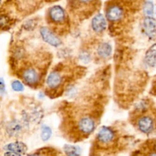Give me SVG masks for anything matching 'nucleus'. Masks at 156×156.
Wrapping results in <instances>:
<instances>
[{"instance_id":"obj_1","label":"nucleus","mask_w":156,"mask_h":156,"mask_svg":"<svg viewBox=\"0 0 156 156\" xmlns=\"http://www.w3.org/2000/svg\"><path fill=\"white\" fill-rule=\"evenodd\" d=\"M40 33L42 39L52 47H58L61 45L60 39L48 27H42L40 30Z\"/></svg>"},{"instance_id":"obj_2","label":"nucleus","mask_w":156,"mask_h":156,"mask_svg":"<svg viewBox=\"0 0 156 156\" xmlns=\"http://www.w3.org/2000/svg\"><path fill=\"white\" fill-rule=\"evenodd\" d=\"M124 12L122 7L117 5H113L110 6L106 12V17L108 21L112 22H117L123 18Z\"/></svg>"},{"instance_id":"obj_3","label":"nucleus","mask_w":156,"mask_h":156,"mask_svg":"<svg viewBox=\"0 0 156 156\" xmlns=\"http://www.w3.org/2000/svg\"><path fill=\"white\" fill-rule=\"evenodd\" d=\"M79 129L83 134H91L95 128V122L91 117H84L79 120Z\"/></svg>"},{"instance_id":"obj_4","label":"nucleus","mask_w":156,"mask_h":156,"mask_svg":"<svg viewBox=\"0 0 156 156\" xmlns=\"http://www.w3.org/2000/svg\"><path fill=\"white\" fill-rule=\"evenodd\" d=\"M25 123V120L23 122L18 120H12L6 126V132L10 136H17L23 131L24 125L26 124Z\"/></svg>"},{"instance_id":"obj_5","label":"nucleus","mask_w":156,"mask_h":156,"mask_svg":"<svg viewBox=\"0 0 156 156\" xmlns=\"http://www.w3.org/2000/svg\"><path fill=\"white\" fill-rule=\"evenodd\" d=\"M22 77L25 83L29 85H35L40 80V76L38 72L34 68H27L23 72Z\"/></svg>"},{"instance_id":"obj_6","label":"nucleus","mask_w":156,"mask_h":156,"mask_svg":"<svg viewBox=\"0 0 156 156\" xmlns=\"http://www.w3.org/2000/svg\"><path fill=\"white\" fill-rule=\"evenodd\" d=\"M114 137H115V134H114V130L108 126H102L97 135L98 141L105 144L112 142L114 140Z\"/></svg>"},{"instance_id":"obj_7","label":"nucleus","mask_w":156,"mask_h":156,"mask_svg":"<svg viewBox=\"0 0 156 156\" xmlns=\"http://www.w3.org/2000/svg\"><path fill=\"white\" fill-rule=\"evenodd\" d=\"M137 125L141 132L144 133H150L154 129L153 119L149 116H143L139 119Z\"/></svg>"},{"instance_id":"obj_8","label":"nucleus","mask_w":156,"mask_h":156,"mask_svg":"<svg viewBox=\"0 0 156 156\" xmlns=\"http://www.w3.org/2000/svg\"><path fill=\"white\" fill-rule=\"evenodd\" d=\"M143 29L150 39L156 38V21L152 17H146L143 21Z\"/></svg>"},{"instance_id":"obj_9","label":"nucleus","mask_w":156,"mask_h":156,"mask_svg":"<svg viewBox=\"0 0 156 156\" xmlns=\"http://www.w3.org/2000/svg\"><path fill=\"white\" fill-rule=\"evenodd\" d=\"M49 16L51 21L54 23H62L65 21V11L61 6L55 5L50 9Z\"/></svg>"},{"instance_id":"obj_10","label":"nucleus","mask_w":156,"mask_h":156,"mask_svg":"<svg viewBox=\"0 0 156 156\" xmlns=\"http://www.w3.org/2000/svg\"><path fill=\"white\" fill-rule=\"evenodd\" d=\"M91 27L96 33H101L107 28V21L102 14H98L91 21Z\"/></svg>"},{"instance_id":"obj_11","label":"nucleus","mask_w":156,"mask_h":156,"mask_svg":"<svg viewBox=\"0 0 156 156\" xmlns=\"http://www.w3.org/2000/svg\"><path fill=\"white\" fill-rule=\"evenodd\" d=\"M62 76L56 72H52L48 75L47 78V85L50 88H56L59 87L62 83Z\"/></svg>"},{"instance_id":"obj_12","label":"nucleus","mask_w":156,"mask_h":156,"mask_svg":"<svg viewBox=\"0 0 156 156\" xmlns=\"http://www.w3.org/2000/svg\"><path fill=\"white\" fill-rule=\"evenodd\" d=\"M4 149L10 152H17L19 154H25L27 151V146L22 142H14L9 143L4 147Z\"/></svg>"},{"instance_id":"obj_13","label":"nucleus","mask_w":156,"mask_h":156,"mask_svg":"<svg viewBox=\"0 0 156 156\" xmlns=\"http://www.w3.org/2000/svg\"><path fill=\"white\" fill-rule=\"evenodd\" d=\"M145 62L149 66L156 67V44L151 46L146 51Z\"/></svg>"},{"instance_id":"obj_14","label":"nucleus","mask_w":156,"mask_h":156,"mask_svg":"<svg viewBox=\"0 0 156 156\" xmlns=\"http://www.w3.org/2000/svg\"><path fill=\"white\" fill-rule=\"evenodd\" d=\"M97 52L101 58H108L112 53V47L109 43L103 42L98 47Z\"/></svg>"},{"instance_id":"obj_15","label":"nucleus","mask_w":156,"mask_h":156,"mask_svg":"<svg viewBox=\"0 0 156 156\" xmlns=\"http://www.w3.org/2000/svg\"><path fill=\"white\" fill-rule=\"evenodd\" d=\"M64 151L67 156H81L82 151L79 146L66 145L64 146Z\"/></svg>"},{"instance_id":"obj_16","label":"nucleus","mask_w":156,"mask_h":156,"mask_svg":"<svg viewBox=\"0 0 156 156\" xmlns=\"http://www.w3.org/2000/svg\"><path fill=\"white\" fill-rule=\"evenodd\" d=\"M52 136V129L51 128L47 125H43L41 126V138L44 142L50 140Z\"/></svg>"},{"instance_id":"obj_17","label":"nucleus","mask_w":156,"mask_h":156,"mask_svg":"<svg viewBox=\"0 0 156 156\" xmlns=\"http://www.w3.org/2000/svg\"><path fill=\"white\" fill-rule=\"evenodd\" d=\"M11 24V19L5 14L0 15V30H5L9 28Z\"/></svg>"},{"instance_id":"obj_18","label":"nucleus","mask_w":156,"mask_h":156,"mask_svg":"<svg viewBox=\"0 0 156 156\" xmlns=\"http://www.w3.org/2000/svg\"><path fill=\"white\" fill-rule=\"evenodd\" d=\"M143 12L147 17H152L154 14V5L152 2L147 1L145 3Z\"/></svg>"},{"instance_id":"obj_19","label":"nucleus","mask_w":156,"mask_h":156,"mask_svg":"<svg viewBox=\"0 0 156 156\" xmlns=\"http://www.w3.org/2000/svg\"><path fill=\"white\" fill-rule=\"evenodd\" d=\"M12 88L15 91H24V85L21 82H20L19 80H14L13 82H12Z\"/></svg>"},{"instance_id":"obj_20","label":"nucleus","mask_w":156,"mask_h":156,"mask_svg":"<svg viewBox=\"0 0 156 156\" xmlns=\"http://www.w3.org/2000/svg\"><path fill=\"white\" fill-rule=\"evenodd\" d=\"M79 59L83 62H88L90 61V59H91V56H90L89 53L88 52L82 51L79 54Z\"/></svg>"},{"instance_id":"obj_21","label":"nucleus","mask_w":156,"mask_h":156,"mask_svg":"<svg viewBox=\"0 0 156 156\" xmlns=\"http://www.w3.org/2000/svg\"><path fill=\"white\" fill-rule=\"evenodd\" d=\"M5 92V85L2 79H0V95H2Z\"/></svg>"},{"instance_id":"obj_22","label":"nucleus","mask_w":156,"mask_h":156,"mask_svg":"<svg viewBox=\"0 0 156 156\" xmlns=\"http://www.w3.org/2000/svg\"><path fill=\"white\" fill-rule=\"evenodd\" d=\"M4 156H21V155L19 153H17V152L7 151V152L4 154Z\"/></svg>"},{"instance_id":"obj_23","label":"nucleus","mask_w":156,"mask_h":156,"mask_svg":"<svg viewBox=\"0 0 156 156\" xmlns=\"http://www.w3.org/2000/svg\"><path fill=\"white\" fill-rule=\"evenodd\" d=\"M27 156H41V155H39V154L34 153V154H30V155H27Z\"/></svg>"},{"instance_id":"obj_24","label":"nucleus","mask_w":156,"mask_h":156,"mask_svg":"<svg viewBox=\"0 0 156 156\" xmlns=\"http://www.w3.org/2000/svg\"><path fill=\"white\" fill-rule=\"evenodd\" d=\"M81 2H88L91 1V0H80Z\"/></svg>"},{"instance_id":"obj_25","label":"nucleus","mask_w":156,"mask_h":156,"mask_svg":"<svg viewBox=\"0 0 156 156\" xmlns=\"http://www.w3.org/2000/svg\"><path fill=\"white\" fill-rule=\"evenodd\" d=\"M149 156H156V152H152V153H151L150 155H149Z\"/></svg>"},{"instance_id":"obj_26","label":"nucleus","mask_w":156,"mask_h":156,"mask_svg":"<svg viewBox=\"0 0 156 156\" xmlns=\"http://www.w3.org/2000/svg\"><path fill=\"white\" fill-rule=\"evenodd\" d=\"M0 2H1V0H0Z\"/></svg>"}]
</instances>
